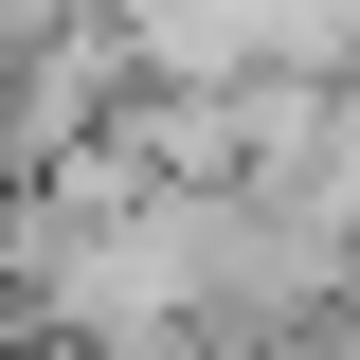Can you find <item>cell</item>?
I'll list each match as a JSON object with an SVG mask.
<instances>
[{
	"label": "cell",
	"mask_w": 360,
	"mask_h": 360,
	"mask_svg": "<svg viewBox=\"0 0 360 360\" xmlns=\"http://www.w3.org/2000/svg\"><path fill=\"white\" fill-rule=\"evenodd\" d=\"M72 18H90V0H0V72H18L37 37H72Z\"/></svg>",
	"instance_id": "6da1fadb"
},
{
	"label": "cell",
	"mask_w": 360,
	"mask_h": 360,
	"mask_svg": "<svg viewBox=\"0 0 360 360\" xmlns=\"http://www.w3.org/2000/svg\"><path fill=\"white\" fill-rule=\"evenodd\" d=\"M0 360H54V342H18V324H0Z\"/></svg>",
	"instance_id": "3957f363"
},
{
	"label": "cell",
	"mask_w": 360,
	"mask_h": 360,
	"mask_svg": "<svg viewBox=\"0 0 360 360\" xmlns=\"http://www.w3.org/2000/svg\"><path fill=\"white\" fill-rule=\"evenodd\" d=\"M324 360H360V252H342V288H324Z\"/></svg>",
	"instance_id": "7a4b0ae2"
}]
</instances>
